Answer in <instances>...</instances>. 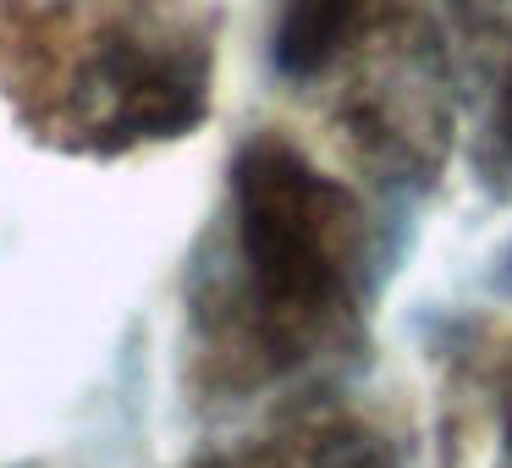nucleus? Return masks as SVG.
I'll use <instances>...</instances> for the list:
<instances>
[{
	"label": "nucleus",
	"instance_id": "2",
	"mask_svg": "<svg viewBox=\"0 0 512 468\" xmlns=\"http://www.w3.org/2000/svg\"><path fill=\"white\" fill-rule=\"evenodd\" d=\"M474 23L485 28V34H496V45H507L496 89H490V138H496V149L512 160V12L507 6H479Z\"/></svg>",
	"mask_w": 512,
	"mask_h": 468
},
{
	"label": "nucleus",
	"instance_id": "1",
	"mask_svg": "<svg viewBox=\"0 0 512 468\" xmlns=\"http://www.w3.org/2000/svg\"><path fill=\"white\" fill-rule=\"evenodd\" d=\"M237 237L276 331H314L347 303L358 210L298 149L259 138L237 160Z\"/></svg>",
	"mask_w": 512,
	"mask_h": 468
}]
</instances>
